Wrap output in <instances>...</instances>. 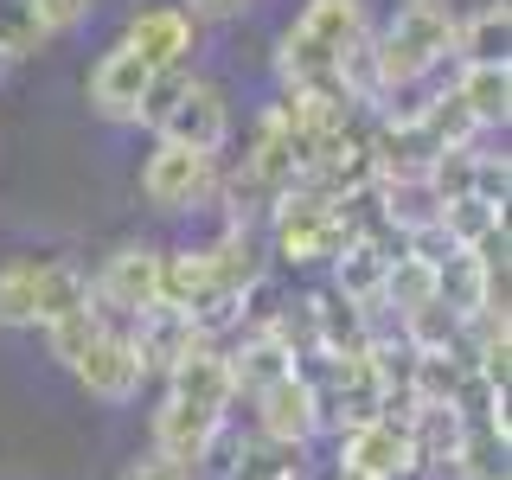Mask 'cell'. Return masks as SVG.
Here are the masks:
<instances>
[{
  "mask_svg": "<svg viewBox=\"0 0 512 480\" xmlns=\"http://www.w3.org/2000/svg\"><path fill=\"white\" fill-rule=\"evenodd\" d=\"M160 141H180V148H205L218 154L231 141V103L212 77H192V71H160L154 90H148V116Z\"/></svg>",
  "mask_w": 512,
  "mask_h": 480,
  "instance_id": "5",
  "label": "cell"
},
{
  "mask_svg": "<svg viewBox=\"0 0 512 480\" xmlns=\"http://www.w3.org/2000/svg\"><path fill=\"white\" fill-rule=\"evenodd\" d=\"M32 7H39V26H45V32H71V26L96 7V0H32Z\"/></svg>",
  "mask_w": 512,
  "mask_h": 480,
  "instance_id": "23",
  "label": "cell"
},
{
  "mask_svg": "<svg viewBox=\"0 0 512 480\" xmlns=\"http://www.w3.org/2000/svg\"><path fill=\"white\" fill-rule=\"evenodd\" d=\"M90 308V276L71 263V256H39V314L32 327H52V320H71Z\"/></svg>",
  "mask_w": 512,
  "mask_h": 480,
  "instance_id": "16",
  "label": "cell"
},
{
  "mask_svg": "<svg viewBox=\"0 0 512 480\" xmlns=\"http://www.w3.org/2000/svg\"><path fill=\"white\" fill-rule=\"evenodd\" d=\"M352 244V218H346V199L320 186H288L282 199H269V250L282 263L308 269V263H333Z\"/></svg>",
  "mask_w": 512,
  "mask_h": 480,
  "instance_id": "4",
  "label": "cell"
},
{
  "mask_svg": "<svg viewBox=\"0 0 512 480\" xmlns=\"http://www.w3.org/2000/svg\"><path fill=\"white\" fill-rule=\"evenodd\" d=\"M13 71V58H7V45H0V77H7Z\"/></svg>",
  "mask_w": 512,
  "mask_h": 480,
  "instance_id": "26",
  "label": "cell"
},
{
  "mask_svg": "<svg viewBox=\"0 0 512 480\" xmlns=\"http://www.w3.org/2000/svg\"><path fill=\"white\" fill-rule=\"evenodd\" d=\"M250 404H256V436H269V442H301L308 448L320 436V404H314L308 378H301L295 365L276 372L269 384H256Z\"/></svg>",
  "mask_w": 512,
  "mask_h": 480,
  "instance_id": "11",
  "label": "cell"
},
{
  "mask_svg": "<svg viewBox=\"0 0 512 480\" xmlns=\"http://www.w3.org/2000/svg\"><path fill=\"white\" fill-rule=\"evenodd\" d=\"M365 52H372L378 96L416 90L429 71L448 64V52H455V13H448V0H404L397 20L365 39Z\"/></svg>",
  "mask_w": 512,
  "mask_h": 480,
  "instance_id": "3",
  "label": "cell"
},
{
  "mask_svg": "<svg viewBox=\"0 0 512 480\" xmlns=\"http://www.w3.org/2000/svg\"><path fill=\"white\" fill-rule=\"evenodd\" d=\"M45 39H52V32L39 26V7H32V0H0V45H7V58L39 52Z\"/></svg>",
  "mask_w": 512,
  "mask_h": 480,
  "instance_id": "21",
  "label": "cell"
},
{
  "mask_svg": "<svg viewBox=\"0 0 512 480\" xmlns=\"http://www.w3.org/2000/svg\"><path fill=\"white\" fill-rule=\"evenodd\" d=\"M122 480H199V474H186V468H173L167 455H141V461H128Z\"/></svg>",
  "mask_w": 512,
  "mask_h": 480,
  "instance_id": "24",
  "label": "cell"
},
{
  "mask_svg": "<svg viewBox=\"0 0 512 480\" xmlns=\"http://www.w3.org/2000/svg\"><path fill=\"white\" fill-rule=\"evenodd\" d=\"M455 480H512L506 474V429L493 423H461V442L448 455Z\"/></svg>",
  "mask_w": 512,
  "mask_h": 480,
  "instance_id": "18",
  "label": "cell"
},
{
  "mask_svg": "<svg viewBox=\"0 0 512 480\" xmlns=\"http://www.w3.org/2000/svg\"><path fill=\"white\" fill-rule=\"evenodd\" d=\"M218 192V154L180 148V141H154V154L141 160V199L154 212H192Z\"/></svg>",
  "mask_w": 512,
  "mask_h": 480,
  "instance_id": "6",
  "label": "cell"
},
{
  "mask_svg": "<svg viewBox=\"0 0 512 480\" xmlns=\"http://www.w3.org/2000/svg\"><path fill=\"white\" fill-rule=\"evenodd\" d=\"M205 288V250H160V308H192Z\"/></svg>",
  "mask_w": 512,
  "mask_h": 480,
  "instance_id": "20",
  "label": "cell"
},
{
  "mask_svg": "<svg viewBox=\"0 0 512 480\" xmlns=\"http://www.w3.org/2000/svg\"><path fill=\"white\" fill-rule=\"evenodd\" d=\"M39 314V256L0 263V327H32Z\"/></svg>",
  "mask_w": 512,
  "mask_h": 480,
  "instance_id": "19",
  "label": "cell"
},
{
  "mask_svg": "<svg viewBox=\"0 0 512 480\" xmlns=\"http://www.w3.org/2000/svg\"><path fill=\"white\" fill-rule=\"evenodd\" d=\"M455 103L474 116V128L487 135V128H506L512 116V64H455Z\"/></svg>",
  "mask_w": 512,
  "mask_h": 480,
  "instance_id": "14",
  "label": "cell"
},
{
  "mask_svg": "<svg viewBox=\"0 0 512 480\" xmlns=\"http://www.w3.org/2000/svg\"><path fill=\"white\" fill-rule=\"evenodd\" d=\"M237 404L231 391V359L218 340H192L180 352V365L167 372V397L154 410V455H167L173 468L199 474V461L212 455V442L224 436V410Z\"/></svg>",
  "mask_w": 512,
  "mask_h": 480,
  "instance_id": "1",
  "label": "cell"
},
{
  "mask_svg": "<svg viewBox=\"0 0 512 480\" xmlns=\"http://www.w3.org/2000/svg\"><path fill=\"white\" fill-rule=\"evenodd\" d=\"M224 480H308V448L301 442H269V436H250L231 448V468Z\"/></svg>",
  "mask_w": 512,
  "mask_h": 480,
  "instance_id": "15",
  "label": "cell"
},
{
  "mask_svg": "<svg viewBox=\"0 0 512 480\" xmlns=\"http://www.w3.org/2000/svg\"><path fill=\"white\" fill-rule=\"evenodd\" d=\"M244 7H256V0H192V20H237V13H244Z\"/></svg>",
  "mask_w": 512,
  "mask_h": 480,
  "instance_id": "25",
  "label": "cell"
},
{
  "mask_svg": "<svg viewBox=\"0 0 512 480\" xmlns=\"http://www.w3.org/2000/svg\"><path fill=\"white\" fill-rule=\"evenodd\" d=\"M96 327H103L96 301H90L84 314H71V320H52V327H45V340H52V359H58V365H71V359H77V346H84Z\"/></svg>",
  "mask_w": 512,
  "mask_h": 480,
  "instance_id": "22",
  "label": "cell"
},
{
  "mask_svg": "<svg viewBox=\"0 0 512 480\" xmlns=\"http://www.w3.org/2000/svg\"><path fill=\"white\" fill-rule=\"evenodd\" d=\"M148 90H154V71L122 39L90 64V109L103 122H141L148 116Z\"/></svg>",
  "mask_w": 512,
  "mask_h": 480,
  "instance_id": "12",
  "label": "cell"
},
{
  "mask_svg": "<svg viewBox=\"0 0 512 480\" xmlns=\"http://www.w3.org/2000/svg\"><path fill=\"white\" fill-rule=\"evenodd\" d=\"M365 0H308L282 32V90H320L346 103V64L365 45Z\"/></svg>",
  "mask_w": 512,
  "mask_h": 480,
  "instance_id": "2",
  "label": "cell"
},
{
  "mask_svg": "<svg viewBox=\"0 0 512 480\" xmlns=\"http://www.w3.org/2000/svg\"><path fill=\"white\" fill-rule=\"evenodd\" d=\"M506 39H512V7L506 0H487L480 13L455 20V64H500L506 58Z\"/></svg>",
  "mask_w": 512,
  "mask_h": 480,
  "instance_id": "17",
  "label": "cell"
},
{
  "mask_svg": "<svg viewBox=\"0 0 512 480\" xmlns=\"http://www.w3.org/2000/svg\"><path fill=\"white\" fill-rule=\"evenodd\" d=\"M410 429L404 416H372V423L340 429V480H410Z\"/></svg>",
  "mask_w": 512,
  "mask_h": 480,
  "instance_id": "9",
  "label": "cell"
},
{
  "mask_svg": "<svg viewBox=\"0 0 512 480\" xmlns=\"http://www.w3.org/2000/svg\"><path fill=\"white\" fill-rule=\"evenodd\" d=\"M122 45L148 64L154 77L160 71H186V58H192V13L180 7V0H148V7L128 13Z\"/></svg>",
  "mask_w": 512,
  "mask_h": 480,
  "instance_id": "10",
  "label": "cell"
},
{
  "mask_svg": "<svg viewBox=\"0 0 512 480\" xmlns=\"http://www.w3.org/2000/svg\"><path fill=\"white\" fill-rule=\"evenodd\" d=\"M192 340H199V333H192V320L180 308H160V301H154L148 314L128 320V346H135V359H141V372H148V378H167Z\"/></svg>",
  "mask_w": 512,
  "mask_h": 480,
  "instance_id": "13",
  "label": "cell"
},
{
  "mask_svg": "<svg viewBox=\"0 0 512 480\" xmlns=\"http://www.w3.org/2000/svg\"><path fill=\"white\" fill-rule=\"evenodd\" d=\"M71 378L84 384L90 397H103V404H135L141 384H148V372H141V359H135V346H128V327H109V320L90 333L84 346H77Z\"/></svg>",
  "mask_w": 512,
  "mask_h": 480,
  "instance_id": "8",
  "label": "cell"
},
{
  "mask_svg": "<svg viewBox=\"0 0 512 480\" xmlns=\"http://www.w3.org/2000/svg\"><path fill=\"white\" fill-rule=\"evenodd\" d=\"M90 301H96V314H103L109 327H128L135 314H148L160 301V250L154 244H122L103 269H96Z\"/></svg>",
  "mask_w": 512,
  "mask_h": 480,
  "instance_id": "7",
  "label": "cell"
}]
</instances>
